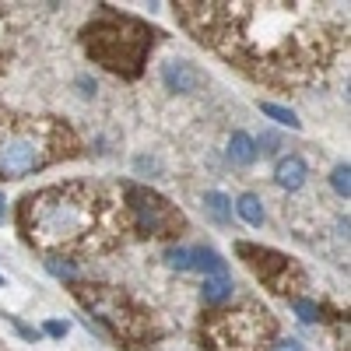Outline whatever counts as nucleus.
I'll return each instance as SVG.
<instances>
[{
    "label": "nucleus",
    "mask_w": 351,
    "mask_h": 351,
    "mask_svg": "<svg viewBox=\"0 0 351 351\" xmlns=\"http://www.w3.org/2000/svg\"><path fill=\"white\" fill-rule=\"evenodd\" d=\"M165 263H169L172 271H190V250L186 246H172L165 253Z\"/></svg>",
    "instance_id": "nucleus-20"
},
{
    "label": "nucleus",
    "mask_w": 351,
    "mask_h": 351,
    "mask_svg": "<svg viewBox=\"0 0 351 351\" xmlns=\"http://www.w3.org/2000/svg\"><path fill=\"white\" fill-rule=\"evenodd\" d=\"M267 351H302V344H299L295 337H281V341H274Z\"/></svg>",
    "instance_id": "nucleus-23"
},
{
    "label": "nucleus",
    "mask_w": 351,
    "mask_h": 351,
    "mask_svg": "<svg viewBox=\"0 0 351 351\" xmlns=\"http://www.w3.org/2000/svg\"><path fill=\"white\" fill-rule=\"evenodd\" d=\"M43 334H49V337H64V334H67V324H60V319H49V324L43 327Z\"/></svg>",
    "instance_id": "nucleus-24"
},
{
    "label": "nucleus",
    "mask_w": 351,
    "mask_h": 351,
    "mask_svg": "<svg viewBox=\"0 0 351 351\" xmlns=\"http://www.w3.org/2000/svg\"><path fill=\"white\" fill-rule=\"evenodd\" d=\"M8 324H11V327H14V330H18V334H21L25 341H32V344H36V341L43 337V334H39L36 327H28V324H21V319H18V316H8Z\"/></svg>",
    "instance_id": "nucleus-21"
},
{
    "label": "nucleus",
    "mask_w": 351,
    "mask_h": 351,
    "mask_svg": "<svg viewBox=\"0 0 351 351\" xmlns=\"http://www.w3.org/2000/svg\"><path fill=\"white\" fill-rule=\"evenodd\" d=\"M232 295V278L221 274V278H204V288H200V299L204 306H218Z\"/></svg>",
    "instance_id": "nucleus-13"
},
{
    "label": "nucleus",
    "mask_w": 351,
    "mask_h": 351,
    "mask_svg": "<svg viewBox=\"0 0 351 351\" xmlns=\"http://www.w3.org/2000/svg\"><path fill=\"white\" fill-rule=\"evenodd\" d=\"M348 176H351L348 162H344V165H337V169L330 172V186H334V190H337V197H344V200H348V193H351V180H348Z\"/></svg>",
    "instance_id": "nucleus-19"
},
{
    "label": "nucleus",
    "mask_w": 351,
    "mask_h": 351,
    "mask_svg": "<svg viewBox=\"0 0 351 351\" xmlns=\"http://www.w3.org/2000/svg\"><path fill=\"white\" fill-rule=\"evenodd\" d=\"M278 341V327L263 306L218 309L204 316L200 348L204 351H267Z\"/></svg>",
    "instance_id": "nucleus-6"
},
{
    "label": "nucleus",
    "mask_w": 351,
    "mask_h": 351,
    "mask_svg": "<svg viewBox=\"0 0 351 351\" xmlns=\"http://www.w3.org/2000/svg\"><path fill=\"white\" fill-rule=\"evenodd\" d=\"M77 152L81 141L64 120L0 109V180H21Z\"/></svg>",
    "instance_id": "nucleus-3"
},
{
    "label": "nucleus",
    "mask_w": 351,
    "mask_h": 351,
    "mask_svg": "<svg viewBox=\"0 0 351 351\" xmlns=\"http://www.w3.org/2000/svg\"><path fill=\"white\" fill-rule=\"evenodd\" d=\"M162 81H165L169 92L186 95V92H197V84H200L204 77H200V71H197L193 64H186V60H172V64L162 67Z\"/></svg>",
    "instance_id": "nucleus-9"
},
{
    "label": "nucleus",
    "mask_w": 351,
    "mask_h": 351,
    "mask_svg": "<svg viewBox=\"0 0 351 351\" xmlns=\"http://www.w3.org/2000/svg\"><path fill=\"white\" fill-rule=\"evenodd\" d=\"M291 309H295V316L302 319V324H316V319H319V302H313V299H306V295L291 299Z\"/></svg>",
    "instance_id": "nucleus-18"
},
{
    "label": "nucleus",
    "mask_w": 351,
    "mask_h": 351,
    "mask_svg": "<svg viewBox=\"0 0 351 351\" xmlns=\"http://www.w3.org/2000/svg\"><path fill=\"white\" fill-rule=\"evenodd\" d=\"M236 256L253 271V278L274 291V295H285V299H299V291L306 288V271L299 260H291L288 253H278L271 246H260V243H246L239 239L236 243Z\"/></svg>",
    "instance_id": "nucleus-8"
},
{
    "label": "nucleus",
    "mask_w": 351,
    "mask_h": 351,
    "mask_svg": "<svg viewBox=\"0 0 351 351\" xmlns=\"http://www.w3.org/2000/svg\"><path fill=\"white\" fill-rule=\"evenodd\" d=\"M8 60V14L0 11V64Z\"/></svg>",
    "instance_id": "nucleus-22"
},
{
    "label": "nucleus",
    "mask_w": 351,
    "mask_h": 351,
    "mask_svg": "<svg viewBox=\"0 0 351 351\" xmlns=\"http://www.w3.org/2000/svg\"><path fill=\"white\" fill-rule=\"evenodd\" d=\"M260 112L263 116H271L274 123H281V127H291V130H299L302 123H299V116L291 112V109H285V106H274V102H260Z\"/></svg>",
    "instance_id": "nucleus-16"
},
{
    "label": "nucleus",
    "mask_w": 351,
    "mask_h": 351,
    "mask_svg": "<svg viewBox=\"0 0 351 351\" xmlns=\"http://www.w3.org/2000/svg\"><path fill=\"white\" fill-rule=\"evenodd\" d=\"M123 215L127 232H137L144 239H176L186 232V215L144 183H123Z\"/></svg>",
    "instance_id": "nucleus-7"
},
{
    "label": "nucleus",
    "mask_w": 351,
    "mask_h": 351,
    "mask_svg": "<svg viewBox=\"0 0 351 351\" xmlns=\"http://www.w3.org/2000/svg\"><path fill=\"white\" fill-rule=\"evenodd\" d=\"M204 208H208V215L218 221V225H228L232 221V200L218 190H208L204 193Z\"/></svg>",
    "instance_id": "nucleus-14"
},
{
    "label": "nucleus",
    "mask_w": 351,
    "mask_h": 351,
    "mask_svg": "<svg viewBox=\"0 0 351 351\" xmlns=\"http://www.w3.org/2000/svg\"><path fill=\"white\" fill-rule=\"evenodd\" d=\"M0 221H4V197H0Z\"/></svg>",
    "instance_id": "nucleus-25"
},
{
    "label": "nucleus",
    "mask_w": 351,
    "mask_h": 351,
    "mask_svg": "<svg viewBox=\"0 0 351 351\" xmlns=\"http://www.w3.org/2000/svg\"><path fill=\"white\" fill-rule=\"evenodd\" d=\"M21 239L46 256L102 253L127 232L123 204H116L102 186L67 180L36 193H25L14 211Z\"/></svg>",
    "instance_id": "nucleus-2"
},
{
    "label": "nucleus",
    "mask_w": 351,
    "mask_h": 351,
    "mask_svg": "<svg viewBox=\"0 0 351 351\" xmlns=\"http://www.w3.org/2000/svg\"><path fill=\"white\" fill-rule=\"evenodd\" d=\"M236 211H239V218H243L246 225H253V228L263 225V204H260L256 193H243V197L236 200Z\"/></svg>",
    "instance_id": "nucleus-15"
},
{
    "label": "nucleus",
    "mask_w": 351,
    "mask_h": 351,
    "mask_svg": "<svg viewBox=\"0 0 351 351\" xmlns=\"http://www.w3.org/2000/svg\"><path fill=\"white\" fill-rule=\"evenodd\" d=\"M274 180H278V186L281 190H299L306 180H309V165H306V158L302 155H288V158H281L278 162V169H274Z\"/></svg>",
    "instance_id": "nucleus-10"
},
{
    "label": "nucleus",
    "mask_w": 351,
    "mask_h": 351,
    "mask_svg": "<svg viewBox=\"0 0 351 351\" xmlns=\"http://www.w3.org/2000/svg\"><path fill=\"white\" fill-rule=\"evenodd\" d=\"M71 295L88 316L99 319V324L109 330L112 341H120L127 351L152 348L162 337L152 309L144 302H137L127 288L102 285V281H71Z\"/></svg>",
    "instance_id": "nucleus-5"
},
{
    "label": "nucleus",
    "mask_w": 351,
    "mask_h": 351,
    "mask_svg": "<svg viewBox=\"0 0 351 351\" xmlns=\"http://www.w3.org/2000/svg\"><path fill=\"white\" fill-rule=\"evenodd\" d=\"M46 271H49V274H56V278H64L67 285H71V281H77V267H74L71 260H64V256H49V260H46Z\"/></svg>",
    "instance_id": "nucleus-17"
},
{
    "label": "nucleus",
    "mask_w": 351,
    "mask_h": 351,
    "mask_svg": "<svg viewBox=\"0 0 351 351\" xmlns=\"http://www.w3.org/2000/svg\"><path fill=\"white\" fill-rule=\"evenodd\" d=\"M158 36H162L158 28H152L148 21H141L134 14L102 11L99 18H92L81 28V46L109 74L123 81H137L144 74V64H148Z\"/></svg>",
    "instance_id": "nucleus-4"
},
{
    "label": "nucleus",
    "mask_w": 351,
    "mask_h": 351,
    "mask_svg": "<svg viewBox=\"0 0 351 351\" xmlns=\"http://www.w3.org/2000/svg\"><path fill=\"white\" fill-rule=\"evenodd\" d=\"M186 32L267 88H302L341 49L337 4L302 0H176Z\"/></svg>",
    "instance_id": "nucleus-1"
},
{
    "label": "nucleus",
    "mask_w": 351,
    "mask_h": 351,
    "mask_svg": "<svg viewBox=\"0 0 351 351\" xmlns=\"http://www.w3.org/2000/svg\"><path fill=\"white\" fill-rule=\"evenodd\" d=\"M190 271H200L204 278H221V274L228 271V263L221 260L218 250H211V246H197V250H190Z\"/></svg>",
    "instance_id": "nucleus-11"
},
{
    "label": "nucleus",
    "mask_w": 351,
    "mask_h": 351,
    "mask_svg": "<svg viewBox=\"0 0 351 351\" xmlns=\"http://www.w3.org/2000/svg\"><path fill=\"white\" fill-rule=\"evenodd\" d=\"M228 158L236 162V165H253L256 162V141L250 134L236 130V134H232V141H228Z\"/></svg>",
    "instance_id": "nucleus-12"
},
{
    "label": "nucleus",
    "mask_w": 351,
    "mask_h": 351,
    "mask_svg": "<svg viewBox=\"0 0 351 351\" xmlns=\"http://www.w3.org/2000/svg\"><path fill=\"white\" fill-rule=\"evenodd\" d=\"M0 285H4V278H0Z\"/></svg>",
    "instance_id": "nucleus-26"
}]
</instances>
